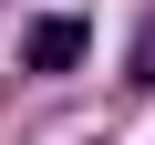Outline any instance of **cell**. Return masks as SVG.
<instances>
[{
	"label": "cell",
	"instance_id": "7a4b0ae2",
	"mask_svg": "<svg viewBox=\"0 0 155 145\" xmlns=\"http://www.w3.org/2000/svg\"><path fill=\"white\" fill-rule=\"evenodd\" d=\"M134 83H155V31H145V62H134Z\"/></svg>",
	"mask_w": 155,
	"mask_h": 145
},
{
	"label": "cell",
	"instance_id": "6da1fadb",
	"mask_svg": "<svg viewBox=\"0 0 155 145\" xmlns=\"http://www.w3.org/2000/svg\"><path fill=\"white\" fill-rule=\"evenodd\" d=\"M83 52H93V31L72 21V11H62V21H31V42H21V62H31V72H72Z\"/></svg>",
	"mask_w": 155,
	"mask_h": 145
}]
</instances>
